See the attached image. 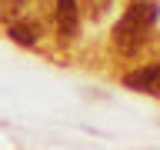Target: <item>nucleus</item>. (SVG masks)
Wrapping results in <instances>:
<instances>
[{
	"mask_svg": "<svg viewBox=\"0 0 160 150\" xmlns=\"http://www.w3.org/2000/svg\"><path fill=\"white\" fill-rule=\"evenodd\" d=\"M10 40L13 43H23V47H33L40 40V27L33 20H13L10 23Z\"/></svg>",
	"mask_w": 160,
	"mask_h": 150,
	"instance_id": "4",
	"label": "nucleus"
},
{
	"mask_svg": "<svg viewBox=\"0 0 160 150\" xmlns=\"http://www.w3.org/2000/svg\"><path fill=\"white\" fill-rule=\"evenodd\" d=\"M123 87L150 93V97H160V63H150V67H140L133 73H127L123 77Z\"/></svg>",
	"mask_w": 160,
	"mask_h": 150,
	"instance_id": "2",
	"label": "nucleus"
},
{
	"mask_svg": "<svg viewBox=\"0 0 160 150\" xmlns=\"http://www.w3.org/2000/svg\"><path fill=\"white\" fill-rule=\"evenodd\" d=\"M157 17H160L157 0H133V3L123 10V17L113 23V33H110V37H113V47H117L120 53L133 57V53L147 43Z\"/></svg>",
	"mask_w": 160,
	"mask_h": 150,
	"instance_id": "1",
	"label": "nucleus"
},
{
	"mask_svg": "<svg viewBox=\"0 0 160 150\" xmlns=\"http://www.w3.org/2000/svg\"><path fill=\"white\" fill-rule=\"evenodd\" d=\"M53 20H57L60 37L70 40L73 33H77V27H80V0H57V7H53Z\"/></svg>",
	"mask_w": 160,
	"mask_h": 150,
	"instance_id": "3",
	"label": "nucleus"
},
{
	"mask_svg": "<svg viewBox=\"0 0 160 150\" xmlns=\"http://www.w3.org/2000/svg\"><path fill=\"white\" fill-rule=\"evenodd\" d=\"M30 0H0V20H7V23H13V20L23 13V7H27Z\"/></svg>",
	"mask_w": 160,
	"mask_h": 150,
	"instance_id": "5",
	"label": "nucleus"
},
{
	"mask_svg": "<svg viewBox=\"0 0 160 150\" xmlns=\"http://www.w3.org/2000/svg\"><path fill=\"white\" fill-rule=\"evenodd\" d=\"M110 3H113V0H83V7H87V13H90L93 20H97V17H103V10H107Z\"/></svg>",
	"mask_w": 160,
	"mask_h": 150,
	"instance_id": "6",
	"label": "nucleus"
}]
</instances>
